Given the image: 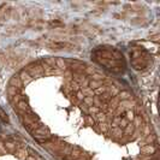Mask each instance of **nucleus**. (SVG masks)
<instances>
[{"label": "nucleus", "mask_w": 160, "mask_h": 160, "mask_svg": "<svg viewBox=\"0 0 160 160\" xmlns=\"http://www.w3.org/2000/svg\"><path fill=\"white\" fill-rule=\"evenodd\" d=\"M9 86L16 88V89H17L18 92H22V89H23V83H22V81L19 79V76H18V75H13V76L11 77Z\"/></svg>", "instance_id": "obj_1"}, {"label": "nucleus", "mask_w": 160, "mask_h": 160, "mask_svg": "<svg viewBox=\"0 0 160 160\" xmlns=\"http://www.w3.org/2000/svg\"><path fill=\"white\" fill-rule=\"evenodd\" d=\"M155 152H158L157 147L154 145H145L141 147V153L142 154H147V155H153Z\"/></svg>", "instance_id": "obj_2"}, {"label": "nucleus", "mask_w": 160, "mask_h": 160, "mask_svg": "<svg viewBox=\"0 0 160 160\" xmlns=\"http://www.w3.org/2000/svg\"><path fill=\"white\" fill-rule=\"evenodd\" d=\"M108 134H110L113 139L121 140V139L123 137V135H124V131H123V129H121L119 126H117V128H111V130H110Z\"/></svg>", "instance_id": "obj_3"}, {"label": "nucleus", "mask_w": 160, "mask_h": 160, "mask_svg": "<svg viewBox=\"0 0 160 160\" xmlns=\"http://www.w3.org/2000/svg\"><path fill=\"white\" fill-rule=\"evenodd\" d=\"M18 76H19V79L22 81L23 86H27L28 83H30L31 81H33V78H31V76L29 75V72H28V71H26V70H22L21 72L18 74Z\"/></svg>", "instance_id": "obj_4"}, {"label": "nucleus", "mask_w": 160, "mask_h": 160, "mask_svg": "<svg viewBox=\"0 0 160 160\" xmlns=\"http://www.w3.org/2000/svg\"><path fill=\"white\" fill-rule=\"evenodd\" d=\"M16 108H17L19 112H22L23 114L24 113H28V112H30L31 110H30V107H29V105H28V102L26 101V100H21L17 105H16Z\"/></svg>", "instance_id": "obj_5"}, {"label": "nucleus", "mask_w": 160, "mask_h": 160, "mask_svg": "<svg viewBox=\"0 0 160 160\" xmlns=\"http://www.w3.org/2000/svg\"><path fill=\"white\" fill-rule=\"evenodd\" d=\"M55 68L61 70V71H66L69 70V65H68V63L66 60L64 59V58H55Z\"/></svg>", "instance_id": "obj_6"}, {"label": "nucleus", "mask_w": 160, "mask_h": 160, "mask_svg": "<svg viewBox=\"0 0 160 160\" xmlns=\"http://www.w3.org/2000/svg\"><path fill=\"white\" fill-rule=\"evenodd\" d=\"M16 155H17V158L22 159V160H26L28 158V148H26L24 146H22V147H18L17 149H16Z\"/></svg>", "instance_id": "obj_7"}, {"label": "nucleus", "mask_w": 160, "mask_h": 160, "mask_svg": "<svg viewBox=\"0 0 160 160\" xmlns=\"http://www.w3.org/2000/svg\"><path fill=\"white\" fill-rule=\"evenodd\" d=\"M121 88L114 86V84H111V86H107V93L111 95V98H114V97H118V94L121 93Z\"/></svg>", "instance_id": "obj_8"}, {"label": "nucleus", "mask_w": 160, "mask_h": 160, "mask_svg": "<svg viewBox=\"0 0 160 160\" xmlns=\"http://www.w3.org/2000/svg\"><path fill=\"white\" fill-rule=\"evenodd\" d=\"M4 146L6 148L7 152H10V153H14L16 149H17V145H16L14 141H11V140H7L4 142Z\"/></svg>", "instance_id": "obj_9"}, {"label": "nucleus", "mask_w": 160, "mask_h": 160, "mask_svg": "<svg viewBox=\"0 0 160 160\" xmlns=\"http://www.w3.org/2000/svg\"><path fill=\"white\" fill-rule=\"evenodd\" d=\"M97 130L99 131V132H102V134H108L110 132V130H111V126H110V124L108 123H99L98 125H97Z\"/></svg>", "instance_id": "obj_10"}, {"label": "nucleus", "mask_w": 160, "mask_h": 160, "mask_svg": "<svg viewBox=\"0 0 160 160\" xmlns=\"http://www.w3.org/2000/svg\"><path fill=\"white\" fill-rule=\"evenodd\" d=\"M94 119H95V122H97L98 124L99 123H105L106 122V113L105 112H99V113H97L94 116Z\"/></svg>", "instance_id": "obj_11"}, {"label": "nucleus", "mask_w": 160, "mask_h": 160, "mask_svg": "<svg viewBox=\"0 0 160 160\" xmlns=\"http://www.w3.org/2000/svg\"><path fill=\"white\" fill-rule=\"evenodd\" d=\"M118 98H119L121 101H123V100H132L130 93L128 90H121V93L118 94Z\"/></svg>", "instance_id": "obj_12"}, {"label": "nucleus", "mask_w": 160, "mask_h": 160, "mask_svg": "<svg viewBox=\"0 0 160 160\" xmlns=\"http://www.w3.org/2000/svg\"><path fill=\"white\" fill-rule=\"evenodd\" d=\"M123 131H124V135H129V136L134 135V131H135L134 124H132V123H128V125L123 129Z\"/></svg>", "instance_id": "obj_13"}, {"label": "nucleus", "mask_w": 160, "mask_h": 160, "mask_svg": "<svg viewBox=\"0 0 160 160\" xmlns=\"http://www.w3.org/2000/svg\"><path fill=\"white\" fill-rule=\"evenodd\" d=\"M124 113H125V119H126V121L129 122V123H132L134 119H135V116H136L135 112L132 110H126Z\"/></svg>", "instance_id": "obj_14"}, {"label": "nucleus", "mask_w": 160, "mask_h": 160, "mask_svg": "<svg viewBox=\"0 0 160 160\" xmlns=\"http://www.w3.org/2000/svg\"><path fill=\"white\" fill-rule=\"evenodd\" d=\"M102 84H103V82H100V81H93V79H90V81H89V84H88V87H89L90 89L95 90L97 88L101 87Z\"/></svg>", "instance_id": "obj_15"}, {"label": "nucleus", "mask_w": 160, "mask_h": 160, "mask_svg": "<svg viewBox=\"0 0 160 160\" xmlns=\"http://www.w3.org/2000/svg\"><path fill=\"white\" fill-rule=\"evenodd\" d=\"M98 98L100 99V101H101L102 103H107V102L111 100V95H110L107 92H105V93H102L101 95H99Z\"/></svg>", "instance_id": "obj_16"}, {"label": "nucleus", "mask_w": 160, "mask_h": 160, "mask_svg": "<svg viewBox=\"0 0 160 160\" xmlns=\"http://www.w3.org/2000/svg\"><path fill=\"white\" fill-rule=\"evenodd\" d=\"M89 78L93 79V81H100V82H103V81H105V78H106V76H103V75H101V74L95 72V74H93Z\"/></svg>", "instance_id": "obj_17"}, {"label": "nucleus", "mask_w": 160, "mask_h": 160, "mask_svg": "<svg viewBox=\"0 0 160 160\" xmlns=\"http://www.w3.org/2000/svg\"><path fill=\"white\" fill-rule=\"evenodd\" d=\"M87 112H88V113H89L90 116H95L97 113H99V112H100V108L97 107V106H94V105H92V106H88Z\"/></svg>", "instance_id": "obj_18"}, {"label": "nucleus", "mask_w": 160, "mask_h": 160, "mask_svg": "<svg viewBox=\"0 0 160 160\" xmlns=\"http://www.w3.org/2000/svg\"><path fill=\"white\" fill-rule=\"evenodd\" d=\"M105 92H107V86L102 84L101 87L97 88V89L94 90V95H97V97H99V95H101L102 93H105Z\"/></svg>", "instance_id": "obj_19"}, {"label": "nucleus", "mask_w": 160, "mask_h": 160, "mask_svg": "<svg viewBox=\"0 0 160 160\" xmlns=\"http://www.w3.org/2000/svg\"><path fill=\"white\" fill-rule=\"evenodd\" d=\"M6 93H7V95H9V98L11 99L12 97H14L16 94H18V93H21V92H18L16 88H13V87H11V86H9V88H7V90H6Z\"/></svg>", "instance_id": "obj_20"}, {"label": "nucleus", "mask_w": 160, "mask_h": 160, "mask_svg": "<svg viewBox=\"0 0 160 160\" xmlns=\"http://www.w3.org/2000/svg\"><path fill=\"white\" fill-rule=\"evenodd\" d=\"M43 61L47 64L48 66H51L52 69H55V58L54 57H50V58H45Z\"/></svg>", "instance_id": "obj_21"}, {"label": "nucleus", "mask_w": 160, "mask_h": 160, "mask_svg": "<svg viewBox=\"0 0 160 160\" xmlns=\"http://www.w3.org/2000/svg\"><path fill=\"white\" fill-rule=\"evenodd\" d=\"M95 72H97V70H95L93 66H87V65H86V68H84V75L92 76V75L95 74Z\"/></svg>", "instance_id": "obj_22"}, {"label": "nucleus", "mask_w": 160, "mask_h": 160, "mask_svg": "<svg viewBox=\"0 0 160 160\" xmlns=\"http://www.w3.org/2000/svg\"><path fill=\"white\" fill-rule=\"evenodd\" d=\"M93 98L94 97H84V99H83V105L84 106H92L93 105Z\"/></svg>", "instance_id": "obj_23"}, {"label": "nucleus", "mask_w": 160, "mask_h": 160, "mask_svg": "<svg viewBox=\"0 0 160 160\" xmlns=\"http://www.w3.org/2000/svg\"><path fill=\"white\" fill-rule=\"evenodd\" d=\"M128 123H129V122H128L126 119H125V117H122V119H121V122H119L118 126L121 128V129H124V128L128 125Z\"/></svg>", "instance_id": "obj_24"}, {"label": "nucleus", "mask_w": 160, "mask_h": 160, "mask_svg": "<svg viewBox=\"0 0 160 160\" xmlns=\"http://www.w3.org/2000/svg\"><path fill=\"white\" fill-rule=\"evenodd\" d=\"M86 122L89 124V125H93V126H95V124H97L95 119H94L93 117H90V116H87V117H86Z\"/></svg>", "instance_id": "obj_25"}, {"label": "nucleus", "mask_w": 160, "mask_h": 160, "mask_svg": "<svg viewBox=\"0 0 160 160\" xmlns=\"http://www.w3.org/2000/svg\"><path fill=\"white\" fill-rule=\"evenodd\" d=\"M152 159H155L154 158V154L153 155H147V154H143L139 158V160H152Z\"/></svg>", "instance_id": "obj_26"}, {"label": "nucleus", "mask_w": 160, "mask_h": 160, "mask_svg": "<svg viewBox=\"0 0 160 160\" xmlns=\"http://www.w3.org/2000/svg\"><path fill=\"white\" fill-rule=\"evenodd\" d=\"M7 153V150L4 146V142L1 141V139H0V154H6Z\"/></svg>", "instance_id": "obj_27"}, {"label": "nucleus", "mask_w": 160, "mask_h": 160, "mask_svg": "<svg viewBox=\"0 0 160 160\" xmlns=\"http://www.w3.org/2000/svg\"><path fill=\"white\" fill-rule=\"evenodd\" d=\"M0 117L3 118V121H5V122H9V118H7V116L4 113V111H3V110H0Z\"/></svg>", "instance_id": "obj_28"}, {"label": "nucleus", "mask_w": 160, "mask_h": 160, "mask_svg": "<svg viewBox=\"0 0 160 160\" xmlns=\"http://www.w3.org/2000/svg\"><path fill=\"white\" fill-rule=\"evenodd\" d=\"M28 154L30 155V157H37V154H36V152L34 150V149H31V148H28Z\"/></svg>", "instance_id": "obj_29"}, {"label": "nucleus", "mask_w": 160, "mask_h": 160, "mask_svg": "<svg viewBox=\"0 0 160 160\" xmlns=\"http://www.w3.org/2000/svg\"><path fill=\"white\" fill-rule=\"evenodd\" d=\"M26 160H36V158H35V157H30V155H28V158H27Z\"/></svg>", "instance_id": "obj_30"}, {"label": "nucleus", "mask_w": 160, "mask_h": 160, "mask_svg": "<svg viewBox=\"0 0 160 160\" xmlns=\"http://www.w3.org/2000/svg\"><path fill=\"white\" fill-rule=\"evenodd\" d=\"M152 160H158V159H152Z\"/></svg>", "instance_id": "obj_31"}]
</instances>
